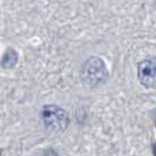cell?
Returning a JSON list of instances; mask_svg holds the SVG:
<instances>
[{"instance_id":"obj_1","label":"cell","mask_w":156,"mask_h":156,"mask_svg":"<svg viewBox=\"0 0 156 156\" xmlns=\"http://www.w3.org/2000/svg\"><path fill=\"white\" fill-rule=\"evenodd\" d=\"M109 78L105 61L99 56H89L81 66L80 79L89 88L103 86Z\"/></svg>"},{"instance_id":"obj_2","label":"cell","mask_w":156,"mask_h":156,"mask_svg":"<svg viewBox=\"0 0 156 156\" xmlns=\"http://www.w3.org/2000/svg\"><path fill=\"white\" fill-rule=\"evenodd\" d=\"M41 121L48 133H63L69 126V116L66 110L56 105H47L41 109Z\"/></svg>"},{"instance_id":"obj_4","label":"cell","mask_w":156,"mask_h":156,"mask_svg":"<svg viewBox=\"0 0 156 156\" xmlns=\"http://www.w3.org/2000/svg\"><path fill=\"white\" fill-rule=\"evenodd\" d=\"M19 60V54L14 48L9 47L5 51V53L2 55V59H1V67L5 68V69H9V68H13L16 65Z\"/></svg>"},{"instance_id":"obj_5","label":"cell","mask_w":156,"mask_h":156,"mask_svg":"<svg viewBox=\"0 0 156 156\" xmlns=\"http://www.w3.org/2000/svg\"><path fill=\"white\" fill-rule=\"evenodd\" d=\"M153 151H154V155H156V143L153 146Z\"/></svg>"},{"instance_id":"obj_3","label":"cell","mask_w":156,"mask_h":156,"mask_svg":"<svg viewBox=\"0 0 156 156\" xmlns=\"http://www.w3.org/2000/svg\"><path fill=\"white\" fill-rule=\"evenodd\" d=\"M137 79L146 88L156 87V56L143 59L137 65Z\"/></svg>"}]
</instances>
